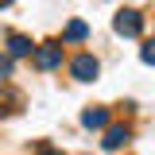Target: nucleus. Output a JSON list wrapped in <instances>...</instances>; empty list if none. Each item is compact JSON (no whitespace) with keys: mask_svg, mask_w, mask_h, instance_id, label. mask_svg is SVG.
Masks as SVG:
<instances>
[{"mask_svg":"<svg viewBox=\"0 0 155 155\" xmlns=\"http://www.w3.org/2000/svg\"><path fill=\"white\" fill-rule=\"evenodd\" d=\"M81 124H85V128H105V124H109V113H105V109H85V113H81Z\"/></svg>","mask_w":155,"mask_h":155,"instance_id":"nucleus-7","label":"nucleus"},{"mask_svg":"<svg viewBox=\"0 0 155 155\" xmlns=\"http://www.w3.org/2000/svg\"><path fill=\"white\" fill-rule=\"evenodd\" d=\"M8 51H12L16 58H23V54H31L35 47H31V39H27V35H8Z\"/></svg>","mask_w":155,"mask_h":155,"instance_id":"nucleus-8","label":"nucleus"},{"mask_svg":"<svg viewBox=\"0 0 155 155\" xmlns=\"http://www.w3.org/2000/svg\"><path fill=\"white\" fill-rule=\"evenodd\" d=\"M31 54H35V66H39V70H54L58 62H62V47H58V43H39Z\"/></svg>","mask_w":155,"mask_h":155,"instance_id":"nucleus-2","label":"nucleus"},{"mask_svg":"<svg viewBox=\"0 0 155 155\" xmlns=\"http://www.w3.org/2000/svg\"><path fill=\"white\" fill-rule=\"evenodd\" d=\"M140 58L151 66V62H155V43H143V47H140Z\"/></svg>","mask_w":155,"mask_h":155,"instance_id":"nucleus-9","label":"nucleus"},{"mask_svg":"<svg viewBox=\"0 0 155 155\" xmlns=\"http://www.w3.org/2000/svg\"><path fill=\"white\" fill-rule=\"evenodd\" d=\"M97 70H101V62H97L93 54H78L74 62H70V74H74L78 81H93V78H97Z\"/></svg>","mask_w":155,"mask_h":155,"instance_id":"nucleus-3","label":"nucleus"},{"mask_svg":"<svg viewBox=\"0 0 155 155\" xmlns=\"http://www.w3.org/2000/svg\"><path fill=\"white\" fill-rule=\"evenodd\" d=\"M85 35H89V27H85L81 19H70V23H66V31H62V39H66V43H81Z\"/></svg>","mask_w":155,"mask_h":155,"instance_id":"nucleus-6","label":"nucleus"},{"mask_svg":"<svg viewBox=\"0 0 155 155\" xmlns=\"http://www.w3.org/2000/svg\"><path fill=\"white\" fill-rule=\"evenodd\" d=\"M8 74H12V58H4V54H0V81H4Z\"/></svg>","mask_w":155,"mask_h":155,"instance_id":"nucleus-10","label":"nucleus"},{"mask_svg":"<svg viewBox=\"0 0 155 155\" xmlns=\"http://www.w3.org/2000/svg\"><path fill=\"white\" fill-rule=\"evenodd\" d=\"M39 155H54V147H51V143H43V147H39Z\"/></svg>","mask_w":155,"mask_h":155,"instance_id":"nucleus-11","label":"nucleus"},{"mask_svg":"<svg viewBox=\"0 0 155 155\" xmlns=\"http://www.w3.org/2000/svg\"><path fill=\"white\" fill-rule=\"evenodd\" d=\"M116 35H143V12H136V8H120L113 19Z\"/></svg>","mask_w":155,"mask_h":155,"instance_id":"nucleus-1","label":"nucleus"},{"mask_svg":"<svg viewBox=\"0 0 155 155\" xmlns=\"http://www.w3.org/2000/svg\"><path fill=\"white\" fill-rule=\"evenodd\" d=\"M128 128H124V124H113V128H109V132H105V140H101V143H105V147H109V151H116V147H124V143H128Z\"/></svg>","mask_w":155,"mask_h":155,"instance_id":"nucleus-5","label":"nucleus"},{"mask_svg":"<svg viewBox=\"0 0 155 155\" xmlns=\"http://www.w3.org/2000/svg\"><path fill=\"white\" fill-rule=\"evenodd\" d=\"M8 4H12V0H0V8H8Z\"/></svg>","mask_w":155,"mask_h":155,"instance_id":"nucleus-12","label":"nucleus"},{"mask_svg":"<svg viewBox=\"0 0 155 155\" xmlns=\"http://www.w3.org/2000/svg\"><path fill=\"white\" fill-rule=\"evenodd\" d=\"M19 105H23V97H19L12 85H4V89H0V116H12Z\"/></svg>","mask_w":155,"mask_h":155,"instance_id":"nucleus-4","label":"nucleus"}]
</instances>
